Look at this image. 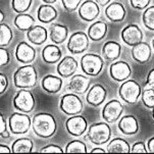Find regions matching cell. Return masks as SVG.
Instances as JSON below:
<instances>
[{"instance_id": "6da1fadb", "label": "cell", "mask_w": 154, "mask_h": 154, "mask_svg": "<svg viewBox=\"0 0 154 154\" xmlns=\"http://www.w3.org/2000/svg\"><path fill=\"white\" fill-rule=\"evenodd\" d=\"M32 129L38 137L48 139L55 134L57 129L56 121L54 116L48 112H40L33 117Z\"/></svg>"}, {"instance_id": "7a4b0ae2", "label": "cell", "mask_w": 154, "mask_h": 154, "mask_svg": "<svg viewBox=\"0 0 154 154\" xmlns=\"http://www.w3.org/2000/svg\"><path fill=\"white\" fill-rule=\"evenodd\" d=\"M37 70L31 64H26L17 69L14 74V84L20 89H31L37 84Z\"/></svg>"}, {"instance_id": "3957f363", "label": "cell", "mask_w": 154, "mask_h": 154, "mask_svg": "<svg viewBox=\"0 0 154 154\" xmlns=\"http://www.w3.org/2000/svg\"><path fill=\"white\" fill-rule=\"evenodd\" d=\"M111 137V129L105 122H96L89 127L87 140L94 145H103L107 143Z\"/></svg>"}, {"instance_id": "277c9868", "label": "cell", "mask_w": 154, "mask_h": 154, "mask_svg": "<svg viewBox=\"0 0 154 154\" xmlns=\"http://www.w3.org/2000/svg\"><path fill=\"white\" fill-rule=\"evenodd\" d=\"M104 66L103 58L94 53H87L81 58V69L87 75L95 77L102 72Z\"/></svg>"}, {"instance_id": "5b68a950", "label": "cell", "mask_w": 154, "mask_h": 154, "mask_svg": "<svg viewBox=\"0 0 154 154\" xmlns=\"http://www.w3.org/2000/svg\"><path fill=\"white\" fill-rule=\"evenodd\" d=\"M119 97L128 104H135L141 95V87L134 80H126L119 90Z\"/></svg>"}, {"instance_id": "8992f818", "label": "cell", "mask_w": 154, "mask_h": 154, "mask_svg": "<svg viewBox=\"0 0 154 154\" xmlns=\"http://www.w3.org/2000/svg\"><path fill=\"white\" fill-rule=\"evenodd\" d=\"M32 121L31 117L25 114V112H14L8 119V128L9 131L14 135L26 134L30 129Z\"/></svg>"}, {"instance_id": "52a82bcc", "label": "cell", "mask_w": 154, "mask_h": 154, "mask_svg": "<svg viewBox=\"0 0 154 154\" xmlns=\"http://www.w3.org/2000/svg\"><path fill=\"white\" fill-rule=\"evenodd\" d=\"M59 108L63 113L67 116H75L79 114L83 109L82 99L78 94L70 93L63 95L59 102Z\"/></svg>"}, {"instance_id": "ba28073f", "label": "cell", "mask_w": 154, "mask_h": 154, "mask_svg": "<svg viewBox=\"0 0 154 154\" xmlns=\"http://www.w3.org/2000/svg\"><path fill=\"white\" fill-rule=\"evenodd\" d=\"M12 103L17 110L28 113L35 107V98L30 91H28L27 89H22L14 96Z\"/></svg>"}, {"instance_id": "9c48e42d", "label": "cell", "mask_w": 154, "mask_h": 154, "mask_svg": "<svg viewBox=\"0 0 154 154\" xmlns=\"http://www.w3.org/2000/svg\"><path fill=\"white\" fill-rule=\"evenodd\" d=\"M89 47V37L84 32H75L72 34L67 42V49L72 54H80L85 52Z\"/></svg>"}, {"instance_id": "30bf717a", "label": "cell", "mask_w": 154, "mask_h": 154, "mask_svg": "<svg viewBox=\"0 0 154 154\" xmlns=\"http://www.w3.org/2000/svg\"><path fill=\"white\" fill-rule=\"evenodd\" d=\"M66 129L69 135L74 136V137H79L87 131L88 122L84 116L75 114L66 119Z\"/></svg>"}, {"instance_id": "8fae6325", "label": "cell", "mask_w": 154, "mask_h": 154, "mask_svg": "<svg viewBox=\"0 0 154 154\" xmlns=\"http://www.w3.org/2000/svg\"><path fill=\"white\" fill-rule=\"evenodd\" d=\"M124 111V106L119 100H110L105 104L102 109V117L109 124H113L119 121Z\"/></svg>"}, {"instance_id": "7c38bea8", "label": "cell", "mask_w": 154, "mask_h": 154, "mask_svg": "<svg viewBox=\"0 0 154 154\" xmlns=\"http://www.w3.org/2000/svg\"><path fill=\"white\" fill-rule=\"evenodd\" d=\"M109 74L112 79L116 82H125L131 77L132 69L126 61H116L113 62L109 67Z\"/></svg>"}, {"instance_id": "4fadbf2b", "label": "cell", "mask_w": 154, "mask_h": 154, "mask_svg": "<svg viewBox=\"0 0 154 154\" xmlns=\"http://www.w3.org/2000/svg\"><path fill=\"white\" fill-rule=\"evenodd\" d=\"M79 17L85 22H93L95 20L100 14V8L98 6V3L92 0H87L83 2L79 7Z\"/></svg>"}, {"instance_id": "5bb4252c", "label": "cell", "mask_w": 154, "mask_h": 154, "mask_svg": "<svg viewBox=\"0 0 154 154\" xmlns=\"http://www.w3.org/2000/svg\"><path fill=\"white\" fill-rule=\"evenodd\" d=\"M122 39L128 46H135L143 41V32L137 25H128L122 31Z\"/></svg>"}, {"instance_id": "9a60e30c", "label": "cell", "mask_w": 154, "mask_h": 154, "mask_svg": "<svg viewBox=\"0 0 154 154\" xmlns=\"http://www.w3.org/2000/svg\"><path fill=\"white\" fill-rule=\"evenodd\" d=\"M36 57V50L27 42H20L15 48V58L23 64L31 63Z\"/></svg>"}, {"instance_id": "2e32d148", "label": "cell", "mask_w": 154, "mask_h": 154, "mask_svg": "<svg viewBox=\"0 0 154 154\" xmlns=\"http://www.w3.org/2000/svg\"><path fill=\"white\" fill-rule=\"evenodd\" d=\"M107 92L106 89L100 84H95L89 89L86 100L87 102L92 106H99L101 105L106 99Z\"/></svg>"}, {"instance_id": "e0dca14e", "label": "cell", "mask_w": 154, "mask_h": 154, "mask_svg": "<svg viewBox=\"0 0 154 154\" xmlns=\"http://www.w3.org/2000/svg\"><path fill=\"white\" fill-rule=\"evenodd\" d=\"M78 61L72 56H66L57 64V72L61 78H69L75 75L78 69Z\"/></svg>"}, {"instance_id": "ac0fdd59", "label": "cell", "mask_w": 154, "mask_h": 154, "mask_svg": "<svg viewBox=\"0 0 154 154\" xmlns=\"http://www.w3.org/2000/svg\"><path fill=\"white\" fill-rule=\"evenodd\" d=\"M89 86H90V79L89 78L83 75H72V78L69 80L67 88L72 93L82 95L89 90Z\"/></svg>"}, {"instance_id": "d6986e66", "label": "cell", "mask_w": 154, "mask_h": 154, "mask_svg": "<svg viewBox=\"0 0 154 154\" xmlns=\"http://www.w3.org/2000/svg\"><path fill=\"white\" fill-rule=\"evenodd\" d=\"M151 47L146 42H140L137 45L133 46L132 57L139 63H146L149 61L151 57Z\"/></svg>"}, {"instance_id": "ffe728a7", "label": "cell", "mask_w": 154, "mask_h": 154, "mask_svg": "<svg viewBox=\"0 0 154 154\" xmlns=\"http://www.w3.org/2000/svg\"><path fill=\"white\" fill-rule=\"evenodd\" d=\"M48 37V32L42 26H33L27 31V38L34 45H41L45 43Z\"/></svg>"}, {"instance_id": "44dd1931", "label": "cell", "mask_w": 154, "mask_h": 154, "mask_svg": "<svg viewBox=\"0 0 154 154\" xmlns=\"http://www.w3.org/2000/svg\"><path fill=\"white\" fill-rule=\"evenodd\" d=\"M119 129L124 135H135L139 131V124L134 116H125L119 122Z\"/></svg>"}, {"instance_id": "7402d4cb", "label": "cell", "mask_w": 154, "mask_h": 154, "mask_svg": "<svg viewBox=\"0 0 154 154\" xmlns=\"http://www.w3.org/2000/svg\"><path fill=\"white\" fill-rule=\"evenodd\" d=\"M105 15L111 22L119 23L124 20L125 17H126V9L122 3L112 2V3L108 4L105 8Z\"/></svg>"}, {"instance_id": "603a6c76", "label": "cell", "mask_w": 154, "mask_h": 154, "mask_svg": "<svg viewBox=\"0 0 154 154\" xmlns=\"http://www.w3.org/2000/svg\"><path fill=\"white\" fill-rule=\"evenodd\" d=\"M41 86L43 90L49 94H56L61 90L62 80L53 75H47L41 81Z\"/></svg>"}, {"instance_id": "cb8c5ba5", "label": "cell", "mask_w": 154, "mask_h": 154, "mask_svg": "<svg viewBox=\"0 0 154 154\" xmlns=\"http://www.w3.org/2000/svg\"><path fill=\"white\" fill-rule=\"evenodd\" d=\"M69 29L60 23H54L49 28V38L54 44H61L66 40Z\"/></svg>"}, {"instance_id": "d4e9b609", "label": "cell", "mask_w": 154, "mask_h": 154, "mask_svg": "<svg viewBox=\"0 0 154 154\" xmlns=\"http://www.w3.org/2000/svg\"><path fill=\"white\" fill-rule=\"evenodd\" d=\"M107 25L104 22L97 20L93 23L88 29V37L92 41H100L107 34Z\"/></svg>"}, {"instance_id": "484cf974", "label": "cell", "mask_w": 154, "mask_h": 154, "mask_svg": "<svg viewBox=\"0 0 154 154\" xmlns=\"http://www.w3.org/2000/svg\"><path fill=\"white\" fill-rule=\"evenodd\" d=\"M122 46L119 43L114 41H108L103 45L102 55L103 58L107 61H114L121 56Z\"/></svg>"}, {"instance_id": "4316f807", "label": "cell", "mask_w": 154, "mask_h": 154, "mask_svg": "<svg viewBox=\"0 0 154 154\" xmlns=\"http://www.w3.org/2000/svg\"><path fill=\"white\" fill-rule=\"evenodd\" d=\"M42 58L46 63L52 64L56 63L61 58V50L57 44H50L43 48L42 50Z\"/></svg>"}, {"instance_id": "83f0119b", "label": "cell", "mask_w": 154, "mask_h": 154, "mask_svg": "<svg viewBox=\"0 0 154 154\" xmlns=\"http://www.w3.org/2000/svg\"><path fill=\"white\" fill-rule=\"evenodd\" d=\"M57 10L50 4H43L38 8V20L43 23H49L57 17Z\"/></svg>"}, {"instance_id": "f1b7e54d", "label": "cell", "mask_w": 154, "mask_h": 154, "mask_svg": "<svg viewBox=\"0 0 154 154\" xmlns=\"http://www.w3.org/2000/svg\"><path fill=\"white\" fill-rule=\"evenodd\" d=\"M106 152L109 153H129L131 152L129 143L122 138H116L109 142L106 148Z\"/></svg>"}, {"instance_id": "f546056e", "label": "cell", "mask_w": 154, "mask_h": 154, "mask_svg": "<svg viewBox=\"0 0 154 154\" xmlns=\"http://www.w3.org/2000/svg\"><path fill=\"white\" fill-rule=\"evenodd\" d=\"M34 148L33 141L29 138H19L12 143L11 152L14 153H28L32 152Z\"/></svg>"}, {"instance_id": "4dcf8cb0", "label": "cell", "mask_w": 154, "mask_h": 154, "mask_svg": "<svg viewBox=\"0 0 154 154\" xmlns=\"http://www.w3.org/2000/svg\"><path fill=\"white\" fill-rule=\"evenodd\" d=\"M14 26L20 31H28L34 26L35 20L32 15L27 14H19L14 20Z\"/></svg>"}, {"instance_id": "1f68e13d", "label": "cell", "mask_w": 154, "mask_h": 154, "mask_svg": "<svg viewBox=\"0 0 154 154\" xmlns=\"http://www.w3.org/2000/svg\"><path fill=\"white\" fill-rule=\"evenodd\" d=\"M14 33L6 23H0V47H5L11 42Z\"/></svg>"}, {"instance_id": "d6a6232c", "label": "cell", "mask_w": 154, "mask_h": 154, "mask_svg": "<svg viewBox=\"0 0 154 154\" xmlns=\"http://www.w3.org/2000/svg\"><path fill=\"white\" fill-rule=\"evenodd\" d=\"M64 152L66 153H86L88 152L87 146L80 140H72L66 145Z\"/></svg>"}, {"instance_id": "836d02e7", "label": "cell", "mask_w": 154, "mask_h": 154, "mask_svg": "<svg viewBox=\"0 0 154 154\" xmlns=\"http://www.w3.org/2000/svg\"><path fill=\"white\" fill-rule=\"evenodd\" d=\"M33 0H12L11 6L12 9L17 14H25L30 9Z\"/></svg>"}, {"instance_id": "e575fe53", "label": "cell", "mask_w": 154, "mask_h": 154, "mask_svg": "<svg viewBox=\"0 0 154 154\" xmlns=\"http://www.w3.org/2000/svg\"><path fill=\"white\" fill-rule=\"evenodd\" d=\"M142 20L148 30L154 31V6H150L145 9L142 17Z\"/></svg>"}, {"instance_id": "d590c367", "label": "cell", "mask_w": 154, "mask_h": 154, "mask_svg": "<svg viewBox=\"0 0 154 154\" xmlns=\"http://www.w3.org/2000/svg\"><path fill=\"white\" fill-rule=\"evenodd\" d=\"M142 102L147 108H154V88H146L142 93Z\"/></svg>"}, {"instance_id": "8d00e7d4", "label": "cell", "mask_w": 154, "mask_h": 154, "mask_svg": "<svg viewBox=\"0 0 154 154\" xmlns=\"http://www.w3.org/2000/svg\"><path fill=\"white\" fill-rule=\"evenodd\" d=\"M61 2L64 9L67 10L69 12H74L79 7L82 0H61Z\"/></svg>"}, {"instance_id": "74e56055", "label": "cell", "mask_w": 154, "mask_h": 154, "mask_svg": "<svg viewBox=\"0 0 154 154\" xmlns=\"http://www.w3.org/2000/svg\"><path fill=\"white\" fill-rule=\"evenodd\" d=\"M9 63V53L3 47H0V67L6 66Z\"/></svg>"}, {"instance_id": "f35d334b", "label": "cell", "mask_w": 154, "mask_h": 154, "mask_svg": "<svg viewBox=\"0 0 154 154\" xmlns=\"http://www.w3.org/2000/svg\"><path fill=\"white\" fill-rule=\"evenodd\" d=\"M151 0H130L132 7L135 9H145L149 5Z\"/></svg>"}, {"instance_id": "ab89813d", "label": "cell", "mask_w": 154, "mask_h": 154, "mask_svg": "<svg viewBox=\"0 0 154 154\" xmlns=\"http://www.w3.org/2000/svg\"><path fill=\"white\" fill-rule=\"evenodd\" d=\"M41 153H62L64 152L63 149H62L61 147H59V146L57 145H47L45 147H43L42 149L40 150Z\"/></svg>"}, {"instance_id": "60d3db41", "label": "cell", "mask_w": 154, "mask_h": 154, "mask_svg": "<svg viewBox=\"0 0 154 154\" xmlns=\"http://www.w3.org/2000/svg\"><path fill=\"white\" fill-rule=\"evenodd\" d=\"M0 136L3 138H8L9 133L7 131V126H6V121L3 114L0 112Z\"/></svg>"}, {"instance_id": "b9f144b4", "label": "cell", "mask_w": 154, "mask_h": 154, "mask_svg": "<svg viewBox=\"0 0 154 154\" xmlns=\"http://www.w3.org/2000/svg\"><path fill=\"white\" fill-rule=\"evenodd\" d=\"M131 152L133 153H146L148 152L147 148H146V145L144 142H136L134 145H133Z\"/></svg>"}, {"instance_id": "7bdbcfd3", "label": "cell", "mask_w": 154, "mask_h": 154, "mask_svg": "<svg viewBox=\"0 0 154 154\" xmlns=\"http://www.w3.org/2000/svg\"><path fill=\"white\" fill-rule=\"evenodd\" d=\"M7 88H8V79L4 74L0 72V95L4 94Z\"/></svg>"}, {"instance_id": "ee69618b", "label": "cell", "mask_w": 154, "mask_h": 154, "mask_svg": "<svg viewBox=\"0 0 154 154\" xmlns=\"http://www.w3.org/2000/svg\"><path fill=\"white\" fill-rule=\"evenodd\" d=\"M146 85L150 88H154V69L148 72L147 79H146Z\"/></svg>"}, {"instance_id": "f6af8a7d", "label": "cell", "mask_w": 154, "mask_h": 154, "mask_svg": "<svg viewBox=\"0 0 154 154\" xmlns=\"http://www.w3.org/2000/svg\"><path fill=\"white\" fill-rule=\"evenodd\" d=\"M147 150H148V152L154 153V137H152L151 139L148 140V142H147Z\"/></svg>"}, {"instance_id": "bcb514c9", "label": "cell", "mask_w": 154, "mask_h": 154, "mask_svg": "<svg viewBox=\"0 0 154 154\" xmlns=\"http://www.w3.org/2000/svg\"><path fill=\"white\" fill-rule=\"evenodd\" d=\"M10 152H11V151H10L8 146L0 144V153H10Z\"/></svg>"}, {"instance_id": "7dc6e473", "label": "cell", "mask_w": 154, "mask_h": 154, "mask_svg": "<svg viewBox=\"0 0 154 154\" xmlns=\"http://www.w3.org/2000/svg\"><path fill=\"white\" fill-rule=\"evenodd\" d=\"M96 2L98 3V5H101V6H105V5H107L109 2L111 1V0H95Z\"/></svg>"}, {"instance_id": "c3c4849f", "label": "cell", "mask_w": 154, "mask_h": 154, "mask_svg": "<svg viewBox=\"0 0 154 154\" xmlns=\"http://www.w3.org/2000/svg\"><path fill=\"white\" fill-rule=\"evenodd\" d=\"M91 153H104L106 152L105 149H103V148H100V147H97V148H94L92 149V151H90Z\"/></svg>"}, {"instance_id": "681fc988", "label": "cell", "mask_w": 154, "mask_h": 154, "mask_svg": "<svg viewBox=\"0 0 154 154\" xmlns=\"http://www.w3.org/2000/svg\"><path fill=\"white\" fill-rule=\"evenodd\" d=\"M4 19H5V14L2 12V10H0V23L3 22Z\"/></svg>"}, {"instance_id": "f907efd6", "label": "cell", "mask_w": 154, "mask_h": 154, "mask_svg": "<svg viewBox=\"0 0 154 154\" xmlns=\"http://www.w3.org/2000/svg\"><path fill=\"white\" fill-rule=\"evenodd\" d=\"M44 3H47V4H52L54 3V2H56L57 0H42Z\"/></svg>"}, {"instance_id": "816d5d0a", "label": "cell", "mask_w": 154, "mask_h": 154, "mask_svg": "<svg viewBox=\"0 0 154 154\" xmlns=\"http://www.w3.org/2000/svg\"><path fill=\"white\" fill-rule=\"evenodd\" d=\"M152 116H153V119H154V108H153V110H152Z\"/></svg>"}, {"instance_id": "f5cc1de1", "label": "cell", "mask_w": 154, "mask_h": 154, "mask_svg": "<svg viewBox=\"0 0 154 154\" xmlns=\"http://www.w3.org/2000/svg\"><path fill=\"white\" fill-rule=\"evenodd\" d=\"M152 46H153V49H154V39H153V41H152Z\"/></svg>"}]
</instances>
